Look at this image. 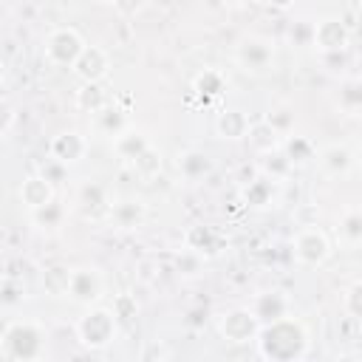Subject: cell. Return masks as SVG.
Here are the masks:
<instances>
[{"instance_id": "obj_1", "label": "cell", "mask_w": 362, "mask_h": 362, "mask_svg": "<svg viewBox=\"0 0 362 362\" xmlns=\"http://www.w3.org/2000/svg\"><path fill=\"white\" fill-rule=\"evenodd\" d=\"M308 345H311L308 328L294 314L263 322L257 331V339H255L257 356L269 359V362H297L308 354Z\"/></svg>"}, {"instance_id": "obj_2", "label": "cell", "mask_w": 362, "mask_h": 362, "mask_svg": "<svg viewBox=\"0 0 362 362\" xmlns=\"http://www.w3.org/2000/svg\"><path fill=\"white\" fill-rule=\"evenodd\" d=\"M48 354V331L37 320H8L0 334V356L6 362H40Z\"/></svg>"}, {"instance_id": "obj_3", "label": "cell", "mask_w": 362, "mask_h": 362, "mask_svg": "<svg viewBox=\"0 0 362 362\" xmlns=\"http://www.w3.org/2000/svg\"><path fill=\"white\" fill-rule=\"evenodd\" d=\"M74 334L85 351H93V354L105 351L107 345H113V339L119 334V317L107 305H99V303L88 305L85 314L74 322Z\"/></svg>"}, {"instance_id": "obj_4", "label": "cell", "mask_w": 362, "mask_h": 362, "mask_svg": "<svg viewBox=\"0 0 362 362\" xmlns=\"http://www.w3.org/2000/svg\"><path fill=\"white\" fill-rule=\"evenodd\" d=\"M85 45H88L85 37L74 25H59V28L48 31L45 45H42V57L54 68H74V62L79 59Z\"/></svg>"}, {"instance_id": "obj_5", "label": "cell", "mask_w": 362, "mask_h": 362, "mask_svg": "<svg viewBox=\"0 0 362 362\" xmlns=\"http://www.w3.org/2000/svg\"><path fill=\"white\" fill-rule=\"evenodd\" d=\"M291 252H294V260L305 269H320L328 263L331 257V240L328 235L317 226V223H303L291 240Z\"/></svg>"}, {"instance_id": "obj_6", "label": "cell", "mask_w": 362, "mask_h": 362, "mask_svg": "<svg viewBox=\"0 0 362 362\" xmlns=\"http://www.w3.org/2000/svg\"><path fill=\"white\" fill-rule=\"evenodd\" d=\"M235 65L246 74H269L274 68V42L260 34H246L235 45Z\"/></svg>"}, {"instance_id": "obj_7", "label": "cell", "mask_w": 362, "mask_h": 362, "mask_svg": "<svg viewBox=\"0 0 362 362\" xmlns=\"http://www.w3.org/2000/svg\"><path fill=\"white\" fill-rule=\"evenodd\" d=\"M65 294H68L71 303H76L82 308L96 305L102 300V294H105V274L96 266H76L68 274Z\"/></svg>"}, {"instance_id": "obj_8", "label": "cell", "mask_w": 362, "mask_h": 362, "mask_svg": "<svg viewBox=\"0 0 362 362\" xmlns=\"http://www.w3.org/2000/svg\"><path fill=\"white\" fill-rule=\"evenodd\" d=\"M260 320L255 317V311L249 305H238V308H229L218 317V334L232 342V345H249L257 339V331H260Z\"/></svg>"}, {"instance_id": "obj_9", "label": "cell", "mask_w": 362, "mask_h": 362, "mask_svg": "<svg viewBox=\"0 0 362 362\" xmlns=\"http://www.w3.org/2000/svg\"><path fill=\"white\" fill-rule=\"evenodd\" d=\"M348 45H351V31H348V25L339 17L328 14V17H322V20L314 23V48L320 54L348 51Z\"/></svg>"}, {"instance_id": "obj_10", "label": "cell", "mask_w": 362, "mask_h": 362, "mask_svg": "<svg viewBox=\"0 0 362 362\" xmlns=\"http://www.w3.org/2000/svg\"><path fill=\"white\" fill-rule=\"evenodd\" d=\"M184 243H187V249H192L195 255L209 260V257H218L226 249V235L221 229L209 226V223H195L184 232Z\"/></svg>"}, {"instance_id": "obj_11", "label": "cell", "mask_w": 362, "mask_h": 362, "mask_svg": "<svg viewBox=\"0 0 362 362\" xmlns=\"http://www.w3.org/2000/svg\"><path fill=\"white\" fill-rule=\"evenodd\" d=\"M88 147H90V141L79 130H62L48 141V156L71 167V164H79L88 156Z\"/></svg>"}, {"instance_id": "obj_12", "label": "cell", "mask_w": 362, "mask_h": 362, "mask_svg": "<svg viewBox=\"0 0 362 362\" xmlns=\"http://www.w3.org/2000/svg\"><path fill=\"white\" fill-rule=\"evenodd\" d=\"M71 71L76 74L79 82H102L110 71V54L99 45H85V51L79 54Z\"/></svg>"}, {"instance_id": "obj_13", "label": "cell", "mask_w": 362, "mask_h": 362, "mask_svg": "<svg viewBox=\"0 0 362 362\" xmlns=\"http://www.w3.org/2000/svg\"><path fill=\"white\" fill-rule=\"evenodd\" d=\"M317 164L328 178H342V175H348L354 170L356 156H354V150L348 144L334 141V144H325L322 150H317Z\"/></svg>"}, {"instance_id": "obj_14", "label": "cell", "mask_w": 362, "mask_h": 362, "mask_svg": "<svg viewBox=\"0 0 362 362\" xmlns=\"http://www.w3.org/2000/svg\"><path fill=\"white\" fill-rule=\"evenodd\" d=\"M17 198H20V204L31 212V209H40V206H45L48 201H54V198H57V187L37 170V173H31V175H25V178L20 181Z\"/></svg>"}, {"instance_id": "obj_15", "label": "cell", "mask_w": 362, "mask_h": 362, "mask_svg": "<svg viewBox=\"0 0 362 362\" xmlns=\"http://www.w3.org/2000/svg\"><path fill=\"white\" fill-rule=\"evenodd\" d=\"M249 308L255 311V317H257L260 322H272V320H280V317L291 314V300H288L286 291L269 288V291L255 294V300H252Z\"/></svg>"}, {"instance_id": "obj_16", "label": "cell", "mask_w": 362, "mask_h": 362, "mask_svg": "<svg viewBox=\"0 0 362 362\" xmlns=\"http://www.w3.org/2000/svg\"><path fill=\"white\" fill-rule=\"evenodd\" d=\"M107 221L116 229H139L147 221V204L141 198H122V201L110 204Z\"/></svg>"}, {"instance_id": "obj_17", "label": "cell", "mask_w": 362, "mask_h": 362, "mask_svg": "<svg viewBox=\"0 0 362 362\" xmlns=\"http://www.w3.org/2000/svg\"><path fill=\"white\" fill-rule=\"evenodd\" d=\"M240 201H243L246 206H252V209H266V206H272V204L277 201V181L260 173L257 178H252L249 184L240 187Z\"/></svg>"}, {"instance_id": "obj_18", "label": "cell", "mask_w": 362, "mask_h": 362, "mask_svg": "<svg viewBox=\"0 0 362 362\" xmlns=\"http://www.w3.org/2000/svg\"><path fill=\"white\" fill-rule=\"evenodd\" d=\"M249 124L252 122H249L246 110H238V107H223L215 116V133L223 141H243L249 133Z\"/></svg>"}, {"instance_id": "obj_19", "label": "cell", "mask_w": 362, "mask_h": 362, "mask_svg": "<svg viewBox=\"0 0 362 362\" xmlns=\"http://www.w3.org/2000/svg\"><path fill=\"white\" fill-rule=\"evenodd\" d=\"M130 124H127V113L122 110V107H116L113 102L107 105V107H102L96 116H93V130H96V136H102V139H116L119 133H124Z\"/></svg>"}, {"instance_id": "obj_20", "label": "cell", "mask_w": 362, "mask_h": 362, "mask_svg": "<svg viewBox=\"0 0 362 362\" xmlns=\"http://www.w3.org/2000/svg\"><path fill=\"white\" fill-rule=\"evenodd\" d=\"M76 206L85 218H99V212H107L110 204H107V195H105V187L96 184V181H85L76 192Z\"/></svg>"}, {"instance_id": "obj_21", "label": "cell", "mask_w": 362, "mask_h": 362, "mask_svg": "<svg viewBox=\"0 0 362 362\" xmlns=\"http://www.w3.org/2000/svg\"><path fill=\"white\" fill-rule=\"evenodd\" d=\"M175 167H178L184 181H201V178H206L212 173V161H209V156L204 150H184V153H178Z\"/></svg>"}, {"instance_id": "obj_22", "label": "cell", "mask_w": 362, "mask_h": 362, "mask_svg": "<svg viewBox=\"0 0 362 362\" xmlns=\"http://www.w3.org/2000/svg\"><path fill=\"white\" fill-rule=\"evenodd\" d=\"M246 141H249V147H252L257 156H263V153L277 150V147L283 144V136H280V133H277L266 119H257V122H252V124H249Z\"/></svg>"}, {"instance_id": "obj_23", "label": "cell", "mask_w": 362, "mask_h": 362, "mask_svg": "<svg viewBox=\"0 0 362 362\" xmlns=\"http://www.w3.org/2000/svg\"><path fill=\"white\" fill-rule=\"evenodd\" d=\"M223 90H226V76H223L218 68H204V71L192 79V93H195L204 105H209L212 99H218Z\"/></svg>"}, {"instance_id": "obj_24", "label": "cell", "mask_w": 362, "mask_h": 362, "mask_svg": "<svg viewBox=\"0 0 362 362\" xmlns=\"http://www.w3.org/2000/svg\"><path fill=\"white\" fill-rule=\"evenodd\" d=\"M74 105H76V110L96 116L102 107H107V105H110V99H107V93H105L102 82H82V85L76 88Z\"/></svg>"}, {"instance_id": "obj_25", "label": "cell", "mask_w": 362, "mask_h": 362, "mask_svg": "<svg viewBox=\"0 0 362 362\" xmlns=\"http://www.w3.org/2000/svg\"><path fill=\"white\" fill-rule=\"evenodd\" d=\"M147 147H150V139L144 136V130H136V127H127L124 133H119L113 139V150L124 161H136Z\"/></svg>"}, {"instance_id": "obj_26", "label": "cell", "mask_w": 362, "mask_h": 362, "mask_svg": "<svg viewBox=\"0 0 362 362\" xmlns=\"http://www.w3.org/2000/svg\"><path fill=\"white\" fill-rule=\"evenodd\" d=\"M337 238L342 246H362V209H345L337 221Z\"/></svg>"}, {"instance_id": "obj_27", "label": "cell", "mask_w": 362, "mask_h": 362, "mask_svg": "<svg viewBox=\"0 0 362 362\" xmlns=\"http://www.w3.org/2000/svg\"><path fill=\"white\" fill-rule=\"evenodd\" d=\"M283 153L291 158V164L294 167H300V164H308L314 156H317V147H314V141L308 139V136H300V133H288L286 139H283Z\"/></svg>"}, {"instance_id": "obj_28", "label": "cell", "mask_w": 362, "mask_h": 362, "mask_svg": "<svg viewBox=\"0 0 362 362\" xmlns=\"http://www.w3.org/2000/svg\"><path fill=\"white\" fill-rule=\"evenodd\" d=\"M257 164H260V173L269 175V178H274L277 184L286 181V178L291 175V170H294V164H291V158L283 153V147H277V150H272V153H263Z\"/></svg>"}, {"instance_id": "obj_29", "label": "cell", "mask_w": 362, "mask_h": 362, "mask_svg": "<svg viewBox=\"0 0 362 362\" xmlns=\"http://www.w3.org/2000/svg\"><path fill=\"white\" fill-rule=\"evenodd\" d=\"M62 221H65V204H62L59 198L48 201V204L40 206V209H31V223L40 226V229L57 232V229L62 226Z\"/></svg>"}, {"instance_id": "obj_30", "label": "cell", "mask_w": 362, "mask_h": 362, "mask_svg": "<svg viewBox=\"0 0 362 362\" xmlns=\"http://www.w3.org/2000/svg\"><path fill=\"white\" fill-rule=\"evenodd\" d=\"M337 107L342 113H351V116H359L362 113V79L351 76L339 85V93H337Z\"/></svg>"}, {"instance_id": "obj_31", "label": "cell", "mask_w": 362, "mask_h": 362, "mask_svg": "<svg viewBox=\"0 0 362 362\" xmlns=\"http://www.w3.org/2000/svg\"><path fill=\"white\" fill-rule=\"evenodd\" d=\"M283 139L288 136V133H294V107L288 105V102H280V105H272L269 107V113L263 116Z\"/></svg>"}, {"instance_id": "obj_32", "label": "cell", "mask_w": 362, "mask_h": 362, "mask_svg": "<svg viewBox=\"0 0 362 362\" xmlns=\"http://www.w3.org/2000/svg\"><path fill=\"white\" fill-rule=\"evenodd\" d=\"M130 164H133V170H136L141 178H153V175L161 173V153L150 144V147H147L136 161H130Z\"/></svg>"}, {"instance_id": "obj_33", "label": "cell", "mask_w": 362, "mask_h": 362, "mask_svg": "<svg viewBox=\"0 0 362 362\" xmlns=\"http://www.w3.org/2000/svg\"><path fill=\"white\" fill-rule=\"evenodd\" d=\"M20 300H25V286H23L20 280H14L11 274H6V277H3V286H0V303H3L6 308H11V305H17Z\"/></svg>"}, {"instance_id": "obj_34", "label": "cell", "mask_w": 362, "mask_h": 362, "mask_svg": "<svg viewBox=\"0 0 362 362\" xmlns=\"http://www.w3.org/2000/svg\"><path fill=\"white\" fill-rule=\"evenodd\" d=\"M110 308H113V314L119 317V322H130V320L139 317V303H136L133 294H116Z\"/></svg>"}, {"instance_id": "obj_35", "label": "cell", "mask_w": 362, "mask_h": 362, "mask_svg": "<svg viewBox=\"0 0 362 362\" xmlns=\"http://www.w3.org/2000/svg\"><path fill=\"white\" fill-rule=\"evenodd\" d=\"M342 308H345L348 317H354V320L362 322V280H356L354 286H348V291L342 297Z\"/></svg>"}, {"instance_id": "obj_36", "label": "cell", "mask_w": 362, "mask_h": 362, "mask_svg": "<svg viewBox=\"0 0 362 362\" xmlns=\"http://www.w3.org/2000/svg\"><path fill=\"white\" fill-rule=\"evenodd\" d=\"M288 40H291V45H314V23L297 20L288 28Z\"/></svg>"}, {"instance_id": "obj_37", "label": "cell", "mask_w": 362, "mask_h": 362, "mask_svg": "<svg viewBox=\"0 0 362 362\" xmlns=\"http://www.w3.org/2000/svg\"><path fill=\"white\" fill-rule=\"evenodd\" d=\"M320 62L325 65V71L331 74H339L345 68H351L354 62L348 59V51H328V54H320Z\"/></svg>"}, {"instance_id": "obj_38", "label": "cell", "mask_w": 362, "mask_h": 362, "mask_svg": "<svg viewBox=\"0 0 362 362\" xmlns=\"http://www.w3.org/2000/svg\"><path fill=\"white\" fill-rule=\"evenodd\" d=\"M40 173H42V175L57 187L59 181H65V178H68V164H62V161H57V158H51V156H48V158H45V164H40Z\"/></svg>"}, {"instance_id": "obj_39", "label": "cell", "mask_w": 362, "mask_h": 362, "mask_svg": "<svg viewBox=\"0 0 362 362\" xmlns=\"http://www.w3.org/2000/svg\"><path fill=\"white\" fill-rule=\"evenodd\" d=\"M201 260H204L201 255H195L192 249H187L184 255H178V272L181 274H195L201 269Z\"/></svg>"}, {"instance_id": "obj_40", "label": "cell", "mask_w": 362, "mask_h": 362, "mask_svg": "<svg viewBox=\"0 0 362 362\" xmlns=\"http://www.w3.org/2000/svg\"><path fill=\"white\" fill-rule=\"evenodd\" d=\"M257 175H260V164H257V161H252V164L246 161V164H240V167H238V173H235V178H238V184H240V187H243V184H249V181H252V178H257Z\"/></svg>"}, {"instance_id": "obj_41", "label": "cell", "mask_w": 362, "mask_h": 362, "mask_svg": "<svg viewBox=\"0 0 362 362\" xmlns=\"http://www.w3.org/2000/svg\"><path fill=\"white\" fill-rule=\"evenodd\" d=\"M204 322H206V308H204V305L189 308L187 317H184V325H187V328H204Z\"/></svg>"}, {"instance_id": "obj_42", "label": "cell", "mask_w": 362, "mask_h": 362, "mask_svg": "<svg viewBox=\"0 0 362 362\" xmlns=\"http://www.w3.org/2000/svg\"><path fill=\"white\" fill-rule=\"evenodd\" d=\"M14 122H17V107H11V105L6 102V105H3V139H11Z\"/></svg>"}, {"instance_id": "obj_43", "label": "cell", "mask_w": 362, "mask_h": 362, "mask_svg": "<svg viewBox=\"0 0 362 362\" xmlns=\"http://www.w3.org/2000/svg\"><path fill=\"white\" fill-rule=\"evenodd\" d=\"M170 356H173V351L161 348V345H153V348L144 351V359H170Z\"/></svg>"}, {"instance_id": "obj_44", "label": "cell", "mask_w": 362, "mask_h": 362, "mask_svg": "<svg viewBox=\"0 0 362 362\" xmlns=\"http://www.w3.org/2000/svg\"><path fill=\"white\" fill-rule=\"evenodd\" d=\"M294 3L297 0H263V6L272 11H288V8H294Z\"/></svg>"}, {"instance_id": "obj_45", "label": "cell", "mask_w": 362, "mask_h": 362, "mask_svg": "<svg viewBox=\"0 0 362 362\" xmlns=\"http://www.w3.org/2000/svg\"><path fill=\"white\" fill-rule=\"evenodd\" d=\"M116 8H119L122 14H133V11L139 8V0H119V3H116Z\"/></svg>"}, {"instance_id": "obj_46", "label": "cell", "mask_w": 362, "mask_h": 362, "mask_svg": "<svg viewBox=\"0 0 362 362\" xmlns=\"http://www.w3.org/2000/svg\"><path fill=\"white\" fill-rule=\"evenodd\" d=\"M351 68H354V76H356V79H362V54L354 59V65H351Z\"/></svg>"}, {"instance_id": "obj_47", "label": "cell", "mask_w": 362, "mask_h": 362, "mask_svg": "<svg viewBox=\"0 0 362 362\" xmlns=\"http://www.w3.org/2000/svg\"><path fill=\"white\" fill-rule=\"evenodd\" d=\"M96 3H102V6H116L119 0H96Z\"/></svg>"}, {"instance_id": "obj_48", "label": "cell", "mask_w": 362, "mask_h": 362, "mask_svg": "<svg viewBox=\"0 0 362 362\" xmlns=\"http://www.w3.org/2000/svg\"><path fill=\"white\" fill-rule=\"evenodd\" d=\"M359 20H362V0H359Z\"/></svg>"}, {"instance_id": "obj_49", "label": "cell", "mask_w": 362, "mask_h": 362, "mask_svg": "<svg viewBox=\"0 0 362 362\" xmlns=\"http://www.w3.org/2000/svg\"><path fill=\"white\" fill-rule=\"evenodd\" d=\"M359 175H362V158H359Z\"/></svg>"}, {"instance_id": "obj_50", "label": "cell", "mask_w": 362, "mask_h": 362, "mask_svg": "<svg viewBox=\"0 0 362 362\" xmlns=\"http://www.w3.org/2000/svg\"><path fill=\"white\" fill-rule=\"evenodd\" d=\"M232 3H249V0H232Z\"/></svg>"}, {"instance_id": "obj_51", "label": "cell", "mask_w": 362, "mask_h": 362, "mask_svg": "<svg viewBox=\"0 0 362 362\" xmlns=\"http://www.w3.org/2000/svg\"><path fill=\"white\" fill-rule=\"evenodd\" d=\"M359 116H362V113H359Z\"/></svg>"}]
</instances>
